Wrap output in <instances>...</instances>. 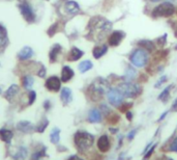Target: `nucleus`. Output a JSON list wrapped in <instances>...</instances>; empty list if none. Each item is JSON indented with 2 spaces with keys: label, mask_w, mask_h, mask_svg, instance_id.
I'll list each match as a JSON object with an SVG mask.
<instances>
[{
  "label": "nucleus",
  "mask_w": 177,
  "mask_h": 160,
  "mask_svg": "<svg viewBox=\"0 0 177 160\" xmlns=\"http://www.w3.org/2000/svg\"><path fill=\"white\" fill-rule=\"evenodd\" d=\"M111 28L112 24L106 18L101 16L92 17L89 20L88 26H87V29H88L87 38L90 39L91 41L102 42L108 35Z\"/></svg>",
  "instance_id": "nucleus-1"
},
{
  "label": "nucleus",
  "mask_w": 177,
  "mask_h": 160,
  "mask_svg": "<svg viewBox=\"0 0 177 160\" xmlns=\"http://www.w3.org/2000/svg\"><path fill=\"white\" fill-rule=\"evenodd\" d=\"M108 90H109V83L107 80L98 78L89 85L87 93H88V96L90 97L91 100L98 101L102 99V97L106 93H108L107 92Z\"/></svg>",
  "instance_id": "nucleus-2"
},
{
  "label": "nucleus",
  "mask_w": 177,
  "mask_h": 160,
  "mask_svg": "<svg viewBox=\"0 0 177 160\" xmlns=\"http://www.w3.org/2000/svg\"><path fill=\"white\" fill-rule=\"evenodd\" d=\"M75 140V144H76L77 149L83 152V151L88 150L89 148H91L93 144V141H94V137L93 135H91L88 132L85 131H78L76 134H75L74 137Z\"/></svg>",
  "instance_id": "nucleus-3"
},
{
  "label": "nucleus",
  "mask_w": 177,
  "mask_h": 160,
  "mask_svg": "<svg viewBox=\"0 0 177 160\" xmlns=\"http://www.w3.org/2000/svg\"><path fill=\"white\" fill-rule=\"evenodd\" d=\"M118 91L123 95V97L136 98L142 93V87L139 84L133 82H123L118 87Z\"/></svg>",
  "instance_id": "nucleus-4"
},
{
  "label": "nucleus",
  "mask_w": 177,
  "mask_h": 160,
  "mask_svg": "<svg viewBox=\"0 0 177 160\" xmlns=\"http://www.w3.org/2000/svg\"><path fill=\"white\" fill-rule=\"evenodd\" d=\"M148 52L147 50L143 48H139V49H136L135 51L130 54V63H132L134 66L137 67V68H142L146 66L148 61Z\"/></svg>",
  "instance_id": "nucleus-5"
},
{
  "label": "nucleus",
  "mask_w": 177,
  "mask_h": 160,
  "mask_svg": "<svg viewBox=\"0 0 177 160\" xmlns=\"http://www.w3.org/2000/svg\"><path fill=\"white\" fill-rule=\"evenodd\" d=\"M176 12L175 7L171 3V2H164L152 11V17L154 18H160V17H171L173 16L174 13Z\"/></svg>",
  "instance_id": "nucleus-6"
},
{
  "label": "nucleus",
  "mask_w": 177,
  "mask_h": 160,
  "mask_svg": "<svg viewBox=\"0 0 177 160\" xmlns=\"http://www.w3.org/2000/svg\"><path fill=\"white\" fill-rule=\"evenodd\" d=\"M19 10L22 15V17L27 21L28 23H33L35 21V14H34L33 10L27 2L23 1L22 3L19 4Z\"/></svg>",
  "instance_id": "nucleus-7"
},
{
  "label": "nucleus",
  "mask_w": 177,
  "mask_h": 160,
  "mask_svg": "<svg viewBox=\"0 0 177 160\" xmlns=\"http://www.w3.org/2000/svg\"><path fill=\"white\" fill-rule=\"evenodd\" d=\"M107 98H108L109 103L113 106H119L123 101V95L118 90H115V88H112V90L108 91Z\"/></svg>",
  "instance_id": "nucleus-8"
},
{
  "label": "nucleus",
  "mask_w": 177,
  "mask_h": 160,
  "mask_svg": "<svg viewBox=\"0 0 177 160\" xmlns=\"http://www.w3.org/2000/svg\"><path fill=\"white\" fill-rule=\"evenodd\" d=\"M45 87L50 92H58L61 88V79L57 76H51L46 80Z\"/></svg>",
  "instance_id": "nucleus-9"
},
{
  "label": "nucleus",
  "mask_w": 177,
  "mask_h": 160,
  "mask_svg": "<svg viewBox=\"0 0 177 160\" xmlns=\"http://www.w3.org/2000/svg\"><path fill=\"white\" fill-rule=\"evenodd\" d=\"M124 36H125V33L122 31H119V30H116V31L112 32L108 38L109 45L112 46V47H116V46L120 44Z\"/></svg>",
  "instance_id": "nucleus-10"
},
{
  "label": "nucleus",
  "mask_w": 177,
  "mask_h": 160,
  "mask_svg": "<svg viewBox=\"0 0 177 160\" xmlns=\"http://www.w3.org/2000/svg\"><path fill=\"white\" fill-rule=\"evenodd\" d=\"M98 148L102 153H106L110 150V140L107 135H102L98 140Z\"/></svg>",
  "instance_id": "nucleus-11"
},
{
  "label": "nucleus",
  "mask_w": 177,
  "mask_h": 160,
  "mask_svg": "<svg viewBox=\"0 0 177 160\" xmlns=\"http://www.w3.org/2000/svg\"><path fill=\"white\" fill-rule=\"evenodd\" d=\"M17 129L19 131L24 132V133H30V132H32L35 129V127L28 121H21L18 123Z\"/></svg>",
  "instance_id": "nucleus-12"
},
{
  "label": "nucleus",
  "mask_w": 177,
  "mask_h": 160,
  "mask_svg": "<svg viewBox=\"0 0 177 160\" xmlns=\"http://www.w3.org/2000/svg\"><path fill=\"white\" fill-rule=\"evenodd\" d=\"M74 75H75V73H74L73 69L68 66H64L62 68V71H61V81L68 82L74 77Z\"/></svg>",
  "instance_id": "nucleus-13"
},
{
  "label": "nucleus",
  "mask_w": 177,
  "mask_h": 160,
  "mask_svg": "<svg viewBox=\"0 0 177 160\" xmlns=\"http://www.w3.org/2000/svg\"><path fill=\"white\" fill-rule=\"evenodd\" d=\"M32 55H33V50L30 47L26 46V47H23L20 51H19L18 58L21 60H26V59H29V58L32 57Z\"/></svg>",
  "instance_id": "nucleus-14"
},
{
  "label": "nucleus",
  "mask_w": 177,
  "mask_h": 160,
  "mask_svg": "<svg viewBox=\"0 0 177 160\" xmlns=\"http://www.w3.org/2000/svg\"><path fill=\"white\" fill-rule=\"evenodd\" d=\"M60 99L64 105H66V104L71 102V100H73V94H71V91L70 88L68 87L62 88L61 94H60Z\"/></svg>",
  "instance_id": "nucleus-15"
},
{
  "label": "nucleus",
  "mask_w": 177,
  "mask_h": 160,
  "mask_svg": "<svg viewBox=\"0 0 177 160\" xmlns=\"http://www.w3.org/2000/svg\"><path fill=\"white\" fill-rule=\"evenodd\" d=\"M20 92V87L17 84H11V87H8V90L5 92V99L8 101H11L14 98L17 96Z\"/></svg>",
  "instance_id": "nucleus-16"
},
{
  "label": "nucleus",
  "mask_w": 177,
  "mask_h": 160,
  "mask_svg": "<svg viewBox=\"0 0 177 160\" xmlns=\"http://www.w3.org/2000/svg\"><path fill=\"white\" fill-rule=\"evenodd\" d=\"M83 54H84V52L82 50H80L79 48L73 47V48L70 49V53H68L67 59L70 60V61H76L78 59H80V58L83 56Z\"/></svg>",
  "instance_id": "nucleus-17"
},
{
  "label": "nucleus",
  "mask_w": 177,
  "mask_h": 160,
  "mask_svg": "<svg viewBox=\"0 0 177 160\" xmlns=\"http://www.w3.org/2000/svg\"><path fill=\"white\" fill-rule=\"evenodd\" d=\"M12 137H14V133L11 130L5 128L0 129V139L4 141L5 144H11Z\"/></svg>",
  "instance_id": "nucleus-18"
},
{
  "label": "nucleus",
  "mask_w": 177,
  "mask_h": 160,
  "mask_svg": "<svg viewBox=\"0 0 177 160\" xmlns=\"http://www.w3.org/2000/svg\"><path fill=\"white\" fill-rule=\"evenodd\" d=\"M65 11L70 15H76L77 13H79L80 7L76 1H67L64 5Z\"/></svg>",
  "instance_id": "nucleus-19"
},
{
  "label": "nucleus",
  "mask_w": 177,
  "mask_h": 160,
  "mask_svg": "<svg viewBox=\"0 0 177 160\" xmlns=\"http://www.w3.org/2000/svg\"><path fill=\"white\" fill-rule=\"evenodd\" d=\"M28 156V150L25 147H20L15 155L12 156V160H26Z\"/></svg>",
  "instance_id": "nucleus-20"
},
{
  "label": "nucleus",
  "mask_w": 177,
  "mask_h": 160,
  "mask_svg": "<svg viewBox=\"0 0 177 160\" xmlns=\"http://www.w3.org/2000/svg\"><path fill=\"white\" fill-rule=\"evenodd\" d=\"M107 51H108V48L106 45L96 46V47L93 48V50H92L93 57L96 58V59H98V58H101L102 55H105L106 53H107Z\"/></svg>",
  "instance_id": "nucleus-21"
},
{
  "label": "nucleus",
  "mask_w": 177,
  "mask_h": 160,
  "mask_svg": "<svg viewBox=\"0 0 177 160\" xmlns=\"http://www.w3.org/2000/svg\"><path fill=\"white\" fill-rule=\"evenodd\" d=\"M60 51H61V46L59 44H55L51 48V50L49 52V58L51 63H54V61L57 59V56L58 54L60 53Z\"/></svg>",
  "instance_id": "nucleus-22"
},
{
  "label": "nucleus",
  "mask_w": 177,
  "mask_h": 160,
  "mask_svg": "<svg viewBox=\"0 0 177 160\" xmlns=\"http://www.w3.org/2000/svg\"><path fill=\"white\" fill-rule=\"evenodd\" d=\"M88 119H89V122L91 123H98L102 121V113L98 109H92L90 110Z\"/></svg>",
  "instance_id": "nucleus-23"
},
{
  "label": "nucleus",
  "mask_w": 177,
  "mask_h": 160,
  "mask_svg": "<svg viewBox=\"0 0 177 160\" xmlns=\"http://www.w3.org/2000/svg\"><path fill=\"white\" fill-rule=\"evenodd\" d=\"M137 45H138L140 48H143L147 51H153L155 48L154 44L151 41H149V40H141V41L137 43Z\"/></svg>",
  "instance_id": "nucleus-24"
},
{
  "label": "nucleus",
  "mask_w": 177,
  "mask_h": 160,
  "mask_svg": "<svg viewBox=\"0 0 177 160\" xmlns=\"http://www.w3.org/2000/svg\"><path fill=\"white\" fill-rule=\"evenodd\" d=\"M7 31H6V28L3 25L0 24V48L4 47L7 43Z\"/></svg>",
  "instance_id": "nucleus-25"
},
{
  "label": "nucleus",
  "mask_w": 177,
  "mask_h": 160,
  "mask_svg": "<svg viewBox=\"0 0 177 160\" xmlns=\"http://www.w3.org/2000/svg\"><path fill=\"white\" fill-rule=\"evenodd\" d=\"M59 139H60V130L58 128H54L50 133V140L52 144H57L59 143Z\"/></svg>",
  "instance_id": "nucleus-26"
},
{
  "label": "nucleus",
  "mask_w": 177,
  "mask_h": 160,
  "mask_svg": "<svg viewBox=\"0 0 177 160\" xmlns=\"http://www.w3.org/2000/svg\"><path fill=\"white\" fill-rule=\"evenodd\" d=\"M93 64L90 60H84L82 63H80L79 64V71L81 73H85L87 71H89L90 69H92Z\"/></svg>",
  "instance_id": "nucleus-27"
},
{
  "label": "nucleus",
  "mask_w": 177,
  "mask_h": 160,
  "mask_svg": "<svg viewBox=\"0 0 177 160\" xmlns=\"http://www.w3.org/2000/svg\"><path fill=\"white\" fill-rule=\"evenodd\" d=\"M172 87H173V85H170V87L165 88V90L161 93L160 96H158V99L166 103L168 101V99H169V94H170V91H171V88H172Z\"/></svg>",
  "instance_id": "nucleus-28"
},
{
  "label": "nucleus",
  "mask_w": 177,
  "mask_h": 160,
  "mask_svg": "<svg viewBox=\"0 0 177 160\" xmlns=\"http://www.w3.org/2000/svg\"><path fill=\"white\" fill-rule=\"evenodd\" d=\"M48 125H49V121L46 118H43L42 121L39 122V124L35 127V130L37 132H40V133H43V132L46 130V128L48 127Z\"/></svg>",
  "instance_id": "nucleus-29"
},
{
  "label": "nucleus",
  "mask_w": 177,
  "mask_h": 160,
  "mask_svg": "<svg viewBox=\"0 0 177 160\" xmlns=\"http://www.w3.org/2000/svg\"><path fill=\"white\" fill-rule=\"evenodd\" d=\"M47 156L46 155V148L43 147V149H40L39 151H36L35 153L32 154V157H31V160H42L43 157Z\"/></svg>",
  "instance_id": "nucleus-30"
},
{
  "label": "nucleus",
  "mask_w": 177,
  "mask_h": 160,
  "mask_svg": "<svg viewBox=\"0 0 177 160\" xmlns=\"http://www.w3.org/2000/svg\"><path fill=\"white\" fill-rule=\"evenodd\" d=\"M33 85V78L29 75L25 76L23 78V87L26 88V90H30Z\"/></svg>",
  "instance_id": "nucleus-31"
},
{
  "label": "nucleus",
  "mask_w": 177,
  "mask_h": 160,
  "mask_svg": "<svg viewBox=\"0 0 177 160\" xmlns=\"http://www.w3.org/2000/svg\"><path fill=\"white\" fill-rule=\"evenodd\" d=\"M119 120H120L119 115H116V113H110V115H108V118H107L108 123H109V124H111V125L116 124V123H118Z\"/></svg>",
  "instance_id": "nucleus-32"
},
{
  "label": "nucleus",
  "mask_w": 177,
  "mask_h": 160,
  "mask_svg": "<svg viewBox=\"0 0 177 160\" xmlns=\"http://www.w3.org/2000/svg\"><path fill=\"white\" fill-rule=\"evenodd\" d=\"M132 105H133V103H124L122 105L120 104V105L118 106V109H119L120 112H127V110L132 107Z\"/></svg>",
  "instance_id": "nucleus-33"
},
{
  "label": "nucleus",
  "mask_w": 177,
  "mask_h": 160,
  "mask_svg": "<svg viewBox=\"0 0 177 160\" xmlns=\"http://www.w3.org/2000/svg\"><path fill=\"white\" fill-rule=\"evenodd\" d=\"M29 101H28V105H31L34 101H35V98H36V94H35V92L34 91H30L29 92Z\"/></svg>",
  "instance_id": "nucleus-34"
},
{
  "label": "nucleus",
  "mask_w": 177,
  "mask_h": 160,
  "mask_svg": "<svg viewBox=\"0 0 177 160\" xmlns=\"http://www.w3.org/2000/svg\"><path fill=\"white\" fill-rule=\"evenodd\" d=\"M169 151H172V152H177V136L174 138L173 141L171 143L170 147H169Z\"/></svg>",
  "instance_id": "nucleus-35"
},
{
  "label": "nucleus",
  "mask_w": 177,
  "mask_h": 160,
  "mask_svg": "<svg viewBox=\"0 0 177 160\" xmlns=\"http://www.w3.org/2000/svg\"><path fill=\"white\" fill-rule=\"evenodd\" d=\"M166 39H167V35H163V38H160V39H157V45H158V47H161V48H163L165 44H166Z\"/></svg>",
  "instance_id": "nucleus-36"
},
{
  "label": "nucleus",
  "mask_w": 177,
  "mask_h": 160,
  "mask_svg": "<svg viewBox=\"0 0 177 160\" xmlns=\"http://www.w3.org/2000/svg\"><path fill=\"white\" fill-rule=\"evenodd\" d=\"M135 76H136V71L135 70L132 69V68L127 69V71H126V77H127V78H129V79H133Z\"/></svg>",
  "instance_id": "nucleus-37"
},
{
  "label": "nucleus",
  "mask_w": 177,
  "mask_h": 160,
  "mask_svg": "<svg viewBox=\"0 0 177 160\" xmlns=\"http://www.w3.org/2000/svg\"><path fill=\"white\" fill-rule=\"evenodd\" d=\"M170 25H171V27H172V29L174 31V35H175V38H177V22H175V21H171Z\"/></svg>",
  "instance_id": "nucleus-38"
},
{
  "label": "nucleus",
  "mask_w": 177,
  "mask_h": 160,
  "mask_svg": "<svg viewBox=\"0 0 177 160\" xmlns=\"http://www.w3.org/2000/svg\"><path fill=\"white\" fill-rule=\"evenodd\" d=\"M166 80H167V76H163L160 80H158L157 83L155 84V87H160V85H161V84L164 83V82H166Z\"/></svg>",
  "instance_id": "nucleus-39"
},
{
  "label": "nucleus",
  "mask_w": 177,
  "mask_h": 160,
  "mask_svg": "<svg viewBox=\"0 0 177 160\" xmlns=\"http://www.w3.org/2000/svg\"><path fill=\"white\" fill-rule=\"evenodd\" d=\"M37 75H39V77H45L46 76V69H45V67L42 66V70H39V73H37Z\"/></svg>",
  "instance_id": "nucleus-40"
},
{
  "label": "nucleus",
  "mask_w": 177,
  "mask_h": 160,
  "mask_svg": "<svg viewBox=\"0 0 177 160\" xmlns=\"http://www.w3.org/2000/svg\"><path fill=\"white\" fill-rule=\"evenodd\" d=\"M139 81L146 82V81H147V76H146L144 73H142L141 75H140V77H139Z\"/></svg>",
  "instance_id": "nucleus-41"
},
{
  "label": "nucleus",
  "mask_w": 177,
  "mask_h": 160,
  "mask_svg": "<svg viewBox=\"0 0 177 160\" xmlns=\"http://www.w3.org/2000/svg\"><path fill=\"white\" fill-rule=\"evenodd\" d=\"M67 160H83L82 158H80L79 156H77V155H74V156H70V158H68Z\"/></svg>",
  "instance_id": "nucleus-42"
},
{
  "label": "nucleus",
  "mask_w": 177,
  "mask_h": 160,
  "mask_svg": "<svg viewBox=\"0 0 177 160\" xmlns=\"http://www.w3.org/2000/svg\"><path fill=\"white\" fill-rule=\"evenodd\" d=\"M126 119L129 120V121H132V119H133V113L130 112V111H127V112H126Z\"/></svg>",
  "instance_id": "nucleus-43"
},
{
  "label": "nucleus",
  "mask_w": 177,
  "mask_h": 160,
  "mask_svg": "<svg viewBox=\"0 0 177 160\" xmlns=\"http://www.w3.org/2000/svg\"><path fill=\"white\" fill-rule=\"evenodd\" d=\"M50 105H51V103H50V101H46L45 104H43V106H45V109L48 110L50 108Z\"/></svg>",
  "instance_id": "nucleus-44"
},
{
  "label": "nucleus",
  "mask_w": 177,
  "mask_h": 160,
  "mask_svg": "<svg viewBox=\"0 0 177 160\" xmlns=\"http://www.w3.org/2000/svg\"><path fill=\"white\" fill-rule=\"evenodd\" d=\"M155 146H157V144H154V146H153V147H152V149H150V150H149V152H148V154H147V155H146V158H148V157H149V156H150V155H151V154H152V152H153V150H154V148H155Z\"/></svg>",
  "instance_id": "nucleus-45"
},
{
  "label": "nucleus",
  "mask_w": 177,
  "mask_h": 160,
  "mask_svg": "<svg viewBox=\"0 0 177 160\" xmlns=\"http://www.w3.org/2000/svg\"><path fill=\"white\" fill-rule=\"evenodd\" d=\"M135 133H136V130H133V131L129 134V139H132L133 136H134V134H135Z\"/></svg>",
  "instance_id": "nucleus-46"
},
{
  "label": "nucleus",
  "mask_w": 177,
  "mask_h": 160,
  "mask_svg": "<svg viewBox=\"0 0 177 160\" xmlns=\"http://www.w3.org/2000/svg\"><path fill=\"white\" fill-rule=\"evenodd\" d=\"M176 109H177V100H175V102H174L172 106V110H176Z\"/></svg>",
  "instance_id": "nucleus-47"
},
{
  "label": "nucleus",
  "mask_w": 177,
  "mask_h": 160,
  "mask_svg": "<svg viewBox=\"0 0 177 160\" xmlns=\"http://www.w3.org/2000/svg\"><path fill=\"white\" fill-rule=\"evenodd\" d=\"M166 115H167V112H165V113H164V115H161V118H160V121H161V120H163V119L165 118V116H166Z\"/></svg>",
  "instance_id": "nucleus-48"
},
{
  "label": "nucleus",
  "mask_w": 177,
  "mask_h": 160,
  "mask_svg": "<svg viewBox=\"0 0 177 160\" xmlns=\"http://www.w3.org/2000/svg\"><path fill=\"white\" fill-rule=\"evenodd\" d=\"M150 1H152V2H157V1H160V0H150Z\"/></svg>",
  "instance_id": "nucleus-49"
},
{
  "label": "nucleus",
  "mask_w": 177,
  "mask_h": 160,
  "mask_svg": "<svg viewBox=\"0 0 177 160\" xmlns=\"http://www.w3.org/2000/svg\"><path fill=\"white\" fill-rule=\"evenodd\" d=\"M2 94V88H1V87H0V95Z\"/></svg>",
  "instance_id": "nucleus-50"
},
{
  "label": "nucleus",
  "mask_w": 177,
  "mask_h": 160,
  "mask_svg": "<svg viewBox=\"0 0 177 160\" xmlns=\"http://www.w3.org/2000/svg\"><path fill=\"white\" fill-rule=\"evenodd\" d=\"M175 49H176V50H177V45H176V47H175Z\"/></svg>",
  "instance_id": "nucleus-51"
},
{
  "label": "nucleus",
  "mask_w": 177,
  "mask_h": 160,
  "mask_svg": "<svg viewBox=\"0 0 177 160\" xmlns=\"http://www.w3.org/2000/svg\"><path fill=\"white\" fill-rule=\"evenodd\" d=\"M19 1H23V0H19Z\"/></svg>",
  "instance_id": "nucleus-52"
}]
</instances>
